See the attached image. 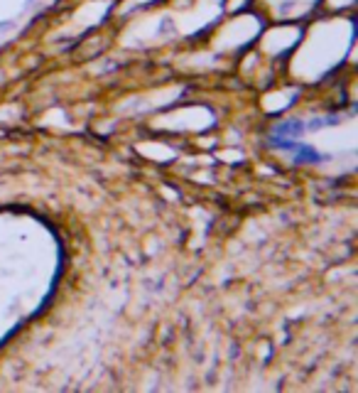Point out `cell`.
Here are the masks:
<instances>
[{
    "mask_svg": "<svg viewBox=\"0 0 358 393\" xmlns=\"http://www.w3.org/2000/svg\"><path fill=\"white\" fill-rule=\"evenodd\" d=\"M297 155H294V160L300 162V165H316V162H324L326 157L324 155H319L314 147H309V145H300V143H294V147H292Z\"/></svg>",
    "mask_w": 358,
    "mask_h": 393,
    "instance_id": "1",
    "label": "cell"
},
{
    "mask_svg": "<svg viewBox=\"0 0 358 393\" xmlns=\"http://www.w3.org/2000/svg\"><path fill=\"white\" fill-rule=\"evenodd\" d=\"M307 125L302 121H285V123H277L272 135H280V138H297L300 133H304Z\"/></svg>",
    "mask_w": 358,
    "mask_h": 393,
    "instance_id": "2",
    "label": "cell"
},
{
    "mask_svg": "<svg viewBox=\"0 0 358 393\" xmlns=\"http://www.w3.org/2000/svg\"><path fill=\"white\" fill-rule=\"evenodd\" d=\"M334 123H339V116H334V118H314L309 123V128H324V125H334Z\"/></svg>",
    "mask_w": 358,
    "mask_h": 393,
    "instance_id": "3",
    "label": "cell"
}]
</instances>
